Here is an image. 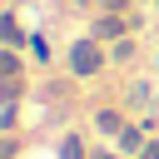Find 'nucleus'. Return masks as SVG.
<instances>
[{
  "instance_id": "1",
  "label": "nucleus",
  "mask_w": 159,
  "mask_h": 159,
  "mask_svg": "<svg viewBox=\"0 0 159 159\" xmlns=\"http://www.w3.org/2000/svg\"><path fill=\"white\" fill-rule=\"evenodd\" d=\"M65 70H70V80H80V84L99 80V75L109 70V45H104V40H94L89 30H84V35H75V40L65 45Z\"/></svg>"
},
{
  "instance_id": "2",
  "label": "nucleus",
  "mask_w": 159,
  "mask_h": 159,
  "mask_svg": "<svg viewBox=\"0 0 159 159\" xmlns=\"http://www.w3.org/2000/svg\"><path fill=\"white\" fill-rule=\"evenodd\" d=\"M89 35L104 40V45H114L124 35H139V15L134 10H89Z\"/></svg>"
},
{
  "instance_id": "3",
  "label": "nucleus",
  "mask_w": 159,
  "mask_h": 159,
  "mask_svg": "<svg viewBox=\"0 0 159 159\" xmlns=\"http://www.w3.org/2000/svg\"><path fill=\"white\" fill-rule=\"evenodd\" d=\"M124 124H129V109H124V104H99V109L89 114V134L104 139V144H114V139L124 134Z\"/></svg>"
},
{
  "instance_id": "4",
  "label": "nucleus",
  "mask_w": 159,
  "mask_h": 159,
  "mask_svg": "<svg viewBox=\"0 0 159 159\" xmlns=\"http://www.w3.org/2000/svg\"><path fill=\"white\" fill-rule=\"evenodd\" d=\"M119 104H124V109H139V114L159 109V99H154V80H124V89H119Z\"/></svg>"
},
{
  "instance_id": "5",
  "label": "nucleus",
  "mask_w": 159,
  "mask_h": 159,
  "mask_svg": "<svg viewBox=\"0 0 159 159\" xmlns=\"http://www.w3.org/2000/svg\"><path fill=\"white\" fill-rule=\"evenodd\" d=\"M149 139H154V134H149V129H144V124H139V119H129V124H124V134H119V139H114V149H119V154H124V159H139V154H144V144H149Z\"/></svg>"
},
{
  "instance_id": "6",
  "label": "nucleus",
  "mask_w": 159,
  "mask_h": 159,
  "mask_svg": "<svg viewBox=\"0 0 159 159\" xmlns=\"http://www.w3.org/2000/svg\"><path fill=\"white\" fill-rule=\"evenodd\" d=\"M89 154H94V144H89V134H80V129H65L60 144H55V159H89Z\"/></svg>"
},
{
  "instance_id": "7",
  "label": "nucleus",
  "mask_w": 159,
  "mask_h": 159,
  "mask_svg": "<svg viewBox=\"0 0 159 159\" xmlns=\"http://www.w3.org/2000/svg\"><path fill=\"white\" fill-rule=\"evenodd\" d=\"M25 55H30V65H35V70L55 65V45H50V35H45V30H30V40H25Z\"/></svg>"
},
{
  "instance_id": "8",
  "label": "nucleus",
  "mask_w": 159,
  "mask_h": 159,
  "mask_svg": "<svg viewBox=\"0 0 159 159\" xmlns=\"http://www.w3.org/2000/svg\"><path fill=\"white\" fill-rule=\"evenodd\" d=\"M134 60H139V35H124L109 45V70H129Z\"/></svg>"
},
{
  "instance_id": "9",
  "label": "nucleus",
  "mask_w": 159,
  "mask_h": 159,
  "mask_svg": "<svg viewBox=\"0 0 159 159\" xmlns=\"http://www.w3.org/2000/svg\"><path fill=\"white\" fill-rule=\"evenodd\" d=\"M0 40H5V50H25V40H30V35H25V25H20V15H15V10H5V15H0Z\"/></svg>"
},
{
  "instance_id": "10",
  "label": "nucleus",
  "mask_w": 159,
  "mask_h": 159,
  "mask_svg": "<svg viewBox=\"0 0 159 159\" xmlns=\"http://www.w3.org/2000/svg\"><path fill=\"white\" fill-rule=\"evenodd\" d=\"M0 80H25V50H5L0 45Z\"/></svg>"
},
{
  "instance_id": "11",
  "label": "nucleus",
  "mask_w": 159,
  "mask_h": 159,
  "mask_svg": "<svg viewBox=\"0 0 159 159\" xmlns=\"http://www.w3.org/2000/svg\"><path fill=\"white\" fill-rule=\"evenodd\" d=\"M20 129V104H0V134H15Z\"/></svg>"
},
{
  "instance_id": "12",
  "label": "nucleus",
  "mask_w": 159,
  "mask_h": 159,
  "mask_svg": "<svg viewBox=\"0 0 159 159\" xmlns=\"http://www.w3.org/2000/svg\"><path fill=\"white\" fill-rule=\"evenodd\" d=\"M25 154V144H20V129L15 134H0V159H20Z\"/></svg>"
},
{
  "instance_id": "13",
  "label": "nucleus",
  "mask_w": 159,
  "mask_h": 159,
  "mask_svg": "<svg viewBox=\"0 0 159 159\" xmlns=\"http://www.w3.org/2000/svg\"><path fill=\"white\" fill-rule=\"evenodd\" d=\"M89 159H124V154H119V149H114V144H104V139H99V144H94V154H89Z\"/></svg>"
},
{
  "instance_id": "14",
  "label": "nucleus",
  "mask_w": 159,
  "mask_h": 159,
  "mask_svg": "<svg viewBox=\"0 0 159 159\" xmlns=\"http://www.w3.org/2000/svg\"><path fill=\"white\" fill-rule=\"evenodd\" d=\"M139 159H159V134H154V139L144 144V154H139Z\"/></svg>"
},
{
  "instance_id": "15",
  "label": "nucleus",
  "mask_w": 159,
  "mask_h": 159,
  "mask_svg": "<svg viewBox=\"0 0 159 159\" xmlns=\"http://www.w3.org/2000/svg\"><path fill=\"white\" fill-rule=\"evenodd\" d=\"M154 70H159V55H154Z\"/></svg>"
},
{
  "instance_id": "16",
  "label": "nucleus",
  "mask_w": 159,
  "mask_h": 159,
  "mask_svg": "<svg viewBox=\"0 0 159 159\" xmlns=\"http://www.w3.org/2000/svg\"><path fill=\"white\" fill-rule=\"evenodd\" d=\"M154 10H159V0H154Z\"/></svg>"
}]
</instances>
